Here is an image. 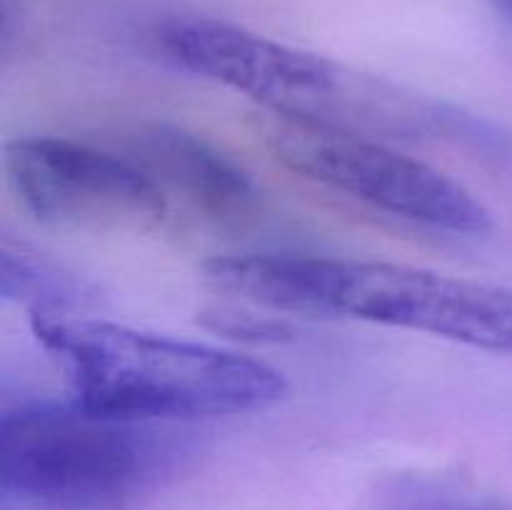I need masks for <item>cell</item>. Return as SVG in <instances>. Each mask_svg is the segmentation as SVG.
I'll return each mask as SVG.
<instances>
[{
	"label": "cell",
	"instance_id": "52a82bcc",
	"mask_svg": "<svg viewBox=\"0 0 512 510\" xmlns=\"http://www.w3.org/2000/svg\"><path fill=\"white\" fill-rule=\"evenodd\" d=\"M130 158L163 188L213 220L248 218L258 188L243 165L188 130L153 125L130 138Z\"/></svg>",
	"mask_w": 512,
	"mask_h": 510
},
{
	"label": "cell",
	"instance_id": "277c9868",
	"mask_svg": "<svg viewBox=\"0 0 512 510\" xmlns=\"http://www.w3.org/2000/svg\"><path fill=\"white\" fill-rule=\"evenodd\" d=\"M265 138L285 168L385 215L450 235L493 228L490 210L468 188L373 135L273 115Z\"/></svg>",
	"mask_w": 512,
	"mask_h": 510
},
{
	"label": "cell",
	"instance_id": "6da1fadb",
	"mask_svg": "<svg viewBox=\"0 0 512 510\" xmlns=\"http://www.w3.org/2000/svg\"><path fill=\"white\" fill-rule=\"evenodd\" d=\"M205 278L278 313L350 318L512 355V288L383 260L235 255Z\"/></svg>",
	"mask_w": 512,
	"mask_h": 510
},
{
	"label": "cell",
	"instance_id": "5b68a950",
	"mask_svg": "<svg viewBox=\"0 0 512 510\" xmlns=\"http://www.w3.org/2000/svg\"><path fill=\"white\" fill-rule=\"evenodd\" d=\"M145 460L130 420L85 405H30L0 420V483L38 503L75 510L118 503L138 483Z\"/></svg>",
	"mask_w": 512,
	"mask_h": 510
},
{
	"label": "cell",
	"instance_id": "9c48e42d",
	"mask_svg": "<svg viewBox=\"0 0 512 510\" xmlns=\"http://www.w3.org/2000/svg\"><path fill=\"white\" fill-rule=\"evenodd\" d=\"M393 510H503L498 505L478 503V500L465 498L455 490L435 488L425 483H410L395 493Z\"/></svg>",
	"mask_w": 512,
	"mask_h": 510
},
{
	"label": "cell",
	"instance_id": "ba28073f",
	"mask_svg": "<svg viewBox=\"0 0 512 510\" xmlns=\"http://www.w3.org/2000/svg\"><path fill=\"white\" fill-rule=\"evenodd\" d=\"M3 295L30 305L33 313H60L78 295V283L23 243L5 240L0 253Z\"/></svg>",
	"mask_w": 512,
	"mask_h": 510
},
{
	"label": "cell",
	"instance_id": "8992f818",
	"mask_svg": "<svg viewBox=\"0 0 512 510\" xmlns=\"http://www.w3.org/2000/svg\"><path fill=\"white\" fill-rule=\"evenodd\" d=\"M13 193L40 223L75 230H153L170 198L118 150L68 138H18L5 145Z\"/></svg>",
	"mask_w": 512,
	"mask_h": 510
},
{
	"label": "cell",
	"instance_id": "7a4b0ae2",
	"mask_svg": "<svg viewBox=\"0 0 512 510\" xmlns=\"http://www.w3.org/2000/svg\"><path fill=\"white\" fill-rule=\"evenodd\" d=\"M33 333L68 373L80 405L120 420L255 413L288 390L265 360L68 310L33 313Z\"/></svg>",
	"mask_w": 512,
	"mask_h": 510
},
{
	"label": "cell",
	"instance_id": "30bf717a",
	"mask_svg": "<svg viewBox=\"0 0 512 510\" xmlns=\"http://www.w3.org/2000/svg\"><path fill=\"white\" fill-rule=\"evenodd\" d=\"M495 3H498V5H503V8L512 10V0H495Z\"/></svg>",
	"mask_w": 512,
	"mask_h": 510
},
{
	"label": "cell",
	"instance_id": "3957f363",
	"mask_svg": "<svg viewBox=\"0 0 512 510\" xmlns=\"http://www.w3.org/2000/svg\"><path fill=\"white\" fill-rule=\"evenodd\" d=\"M160 48L180 68L225 85L270 115L363 133L420 128L430 110L383 80L323 55L278 43L225 20L178 15L158 28Z\"/></svg>",
	"mask_w": 512,
	"mask_h": 510
}]
</instances>
